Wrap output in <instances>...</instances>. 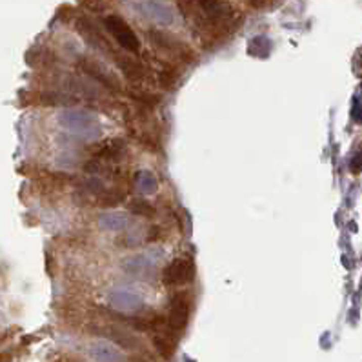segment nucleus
<instances>
[{"label":"nucleus","mask_w":362,"mask_h":362,"mask_svg":"<svg viewBox=\"0 0 362 362\" xmlns=\"http://www.w3.org/2000/svg\"><path fill=\"white\" fill-rule=\"evenodd\" d=\"M193 309V297L190 291H178L169 299L168 306V331L178 337L186 330Z\"/></svg>","instance_id":"2"},{"label":"nucleus","mask_w":362,"mask_h":362,"mask_svg":"<svg viewBox=\"0 0 362 362\" xmlns=\"http://www.w3.org/2000/svg\"><path fill=\"white\" fill-rule=\"evenodd\" d=\"M77 68L80 69L84 75L99 82L100 86H104L106 89L113 91V93H122V84L118 80L115 73H111L108 68H104L99 60L91 59V57H78Z\"/></svg>","instance_id":"4"},{"label":"nucleus","mask_w":362,"mask_h":362,"mask_svg":"<svg viewBox=\"0 0 362 362\" xmlns=\"http://www.w3.org/2000/svg\"><path fill=\"white\" fill-rule=\"evenodd\" d=\"M178 80V69L173 64H164L159 71V82L164 89H169L177 84Z\"/></svg>","instance_id":"12"},{"label":"nucleus","mask_w":362,"mask_h":362,"mask_svg":"<svg viewBox=\"0 0 362 362\" xmlns=\"http://www.w3.org/2000/svg\"><path fill=\"white\" fill-rule=\"evenodd\" d=\"M75 27H77L78 35L87 42V44L93 48L99 53L106 55L109 59H113V55L117 53V48H113V44L106 38V35L102 33L99 26H97L91 18L87 17H77L75 18Z\"/></svg>","instance_id":"3"},{"label":"nucleus","mask_w":362,"mask_h":362,"mask_svg":"<svg viewBox=\"0 0 362 362\" xmlns=\"http://www.w3.org/2000/svg\"><path fill=\"white\" fill-rule=\"evenodd\" d=\"M195 2L202 9V13L206 15V18H208L213 26L220 22H226L231 13V9L228 8L226 4H222L220 0H195Z\"/></svg>","instance_id":"8"},{"label":"nucleus","mask_w":362,"mask_h":362,"mask_svg":"<svg viewBox=\"0 0 362 362\" xmlns=\"http://www.w3.org/2000/svg\"><path fill=\"white\" fill-rule=\"evenodd\" d=\"M126 153V144L122 141H118V139H113V141H108V142H100L99 146L93 148V155L99 157V159H106V160H111V159H118V157H122Z\"/></svg>","instance_id":"9"},{"label":"nucleus","mask_w":362,"mask_h":362,"mask_svg":"<svg viewBox=\"0 0 362 362\" xmlns=\"http://www.w3.org/2000/svg\"><path fill=\"white\" fill-rule=\"evenodd\" d=\"M82 8H86L87 11H93V13H100L104 11L106 6L102 4V0H77Z\"/></svg>","instance_id":"14"},{"label":"nucleus","mask_w":362,"mask_h":362,"mask_svg":"<svg viewBox=\"0 0 362 362\" xmlns=\"http://www.w3.org/2000/svg\"><path fill=\"white\" fill-rule=\"evenodd\" d=\"M111 60L117 64V68L122 71V75L127 78V80L141 82L142 78L146 77V68L139 62V60H135V57H131V55H127V53H124V51L118 50L117 53L113 55V59Z\"/></svg>","instance_id":"7"},{"label":"nucleus","mask_w":362,"mask_h":362,"mask_svg":"<svg viewBox=\"0 0 362 362\" xmlns=\"http://www.w3.org/2000/svg\"><path fill=\"white\" fill-rule=\"evenodd\" d=\"M69 17H73V8L71 6H62V8L59 9V18L64 20V22H68Z\"/></svg>","instance_id":"16"},{"label":"nucleus","mask_w":362,"mask_h":362,"mask_svg":"<svg viewBox=\"0 0 362 362\" xmlns=\"http://www.w3.org/2000/svg\"><path fill=\"white\" fill-rule=\"evenodd\" d=\"M153 346L157 348V351L160 353V357L169 360L175 353V349H177V337L166 331L164 335H155L153 337Z\"/></svg>","instance_id":"10"},{"label":"nucleus","mask_w":362,"mask_h":362,"mask_svg":"<svg viewBox=\"0 0 362 362\" xmlns=\"http://www.w3.org/2000/svg\"><path fill=\"white\" fill-rule=\"evenodd\" d=\"M146 36H148V40H150L151 44L155 46V48L162 50L164 53L177 57V59L182 60V62L190 64V62H193V60H195L193 51H191L188 46L182 44L178 38H175L173 35H169L168 31H160V29H155V27H151V29H148Z\"/></svg>","instance_id":"5"},{"label":"nucleus","mask_w":362,"mask_h":362,"mask_svg":"<svg viewBox=\"0 0 362 362\" xmlns=\"http://www.w3.org/2000/svg\"><path fill=\"white\" fill-rule=\"evenodd\" d=\"M131 362H150V360H146V358H142V357H133Z\"/></svg>","instance_id":"17"},{"label":"nucleus","mask_w":362,"mask_h":362,"mask_svg":"<svg viewBox=\"0 0 362 362\" xmlns=\"http://www.w3.org/2000/svg\"><path fill=\"white\" fill-rule=\"evenodd\" d=\"M129 211L135 213V215H141V217H153L155 215V208L146 199L133 200V202L129 204Z\"/></svg>","instance_id":"13"},{"label":"nucleus","mask_w":362,"mask_h":362,"mask_svg":"<svg viewBox=\"0 0 362 362\" xmlns=\"http://www.w3.org/2000/svg\"><path fill=\"white\" fill-rule=\"evenodd\" d=\"M127 95L131 97L139 106H144L146 109L155 108V106L160 102L159 95H155V93H151V91H146V89H142V87H137V86L129 87V89H127Z\"/></svg>","instance_id":"11"},{"label":"nucleus","mask_w":362,"mask_h":362,"mask_svg":"<svg viewBox=\"0 0 362 362\" xmlns=\"http://www.w3.org/2000/svg\"><path fill=\"white\" fill-rule=\"evenodd\" d=\"M102 26H104V29L109 35L113 36L115 42L120 46V50L133 55H141L142 51L141 40H139L137 33L133 31V27L129 26L122 17H118V15H108V17H104V20H102Z\"/></svg>","instance_id":"1"},{"label":"nucleus","mask_w":362,"mask_h":362,"mask_svg":"<svg viewBox=\"0 0 362 362\" xmlns=\"http://www.w3.org/2000/svg\"><path fill=\"white\" fill-rule=\"evenodd\" d=\"M195 279V262L188 257L173 258L162 269V284L169 288L191 284Z\"/></svg>","instance_id":"6"},{"label":"nucleus","mask_w":362,"mask_h":362,"mask_svg":"<svg viewBox=\"0 0 362 362\" xmlns=\"http://www.w3.org/2000/svg\"><path fill=\"white\" fill-rule=\"evenodd\" d=\"M162 237V230L160 226H151L148 230V242H155V240H159Z\"/></svg>","instance_id":"15"}]
</instances>
